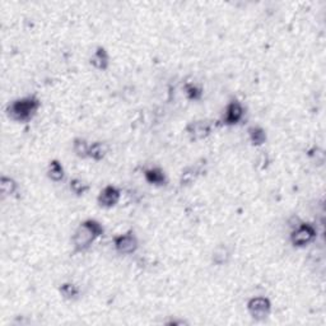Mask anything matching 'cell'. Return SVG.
<instances>
[{
    "label": "cell",
    "mask_w": 326,
    "mask_h": 326,
    "mask_svg": "<svg viewBox=\"0 0 326 326\" xmlns=\"http://www.w3.org/2000/svg\"><path fill=\"white\" fill-rule=\"evenodd\" d=\"M104 230L99 222L96 220H87L78 226L74 232L71 241H73L74 251L83 252L91 247L92 243L103 235Z\"/></svg>",
    "instance_id": "cell-1"
},
{
    "label": "cell",
    "mask_w": 326,
    "mask_h": 326,
    "mask_svg": "<svg viewBox=\"0 0 326 326\" xmlns=\"http://www.w3.org/2000/svg\"><path fill=\"white\" fill-rule=\"evenodd\" d=\"M41 102L36 96H27L11 102L7 107V115L9 119L18 123H27L39 111Z\"/></svg>",
    "instance_id": "cell-2"
},
{
    "label": "cell",
    "mask_w": 326,
    "mask_h": 326,
    "mask_svg": "<svg viewBox=\"0 0 326 326\" xmlns=\"http://www.w3.org/2000/svg\"><path fill=\"white\" fill-rule=\"evenodd\" d=\"M316 228L311 223L300 222L291 232V242L296 247H305L316 238Z\"/></svg>",
    "instance_id": "cell-3"
},
{
    "label": "cell",
    "mask_w": 326,
    "mask_h": 326,
    "mask_svg": "<svg viewBox=\"0 0 326 326\" xmlns=\"http://www.w3.org/2000/svg\"><path fill=\"white\" fill-rule=\"evenodd\" d=\"M114 246L115 250L121 255H130V253L135 252L138 250V238H136L134 231H129V232L119 235L114 237Z\"/></svg>",
    "instance_id": "cell-4"
},
{
    "label": "cell",
    "mask_w": 326,
    "mask_h": 326,
    "mask_svg": "<svg viewBox=\"0 0 326 326\" xmlns=\"http://www.w3.org/2000/svg\"><path fill=\"white\" fill-rule=\"evenodd\" d=\"M247 311L251 317L258 321H263L270 315L271 303L265 297H253L247 302Z\"/></svg>",
    "instance_id": "cell-5"
},
{
    "label": "cell",
    "mask_w": 326,
    "mask_h": 326,
    "mask_svg": "<svg viewBox=\"0 0 326 326\" xmlns=\"http://www.w3.org/2000/svg\"><path fill=\"white\" fill-rule=\"evenodd\" d=\"M243 115H245V110H243L242 103L237 99H233L226 107L222 121L225 125H236V124H238L242 120Z\"/></svg>",
    "instance_id": "cell-6"
},
{
    "label": "cell",
    "mask_w": 326,
    "mask_h": 326,
    "mask_svg": "<svg viewBox=\"0 0 326 326\" xmlns=\"http://www.w3.org/2000/svg\"><path fill=\"white\" fill-rule=\"evenodd\" d=\"M211 125L206 120H196L191 121L188 126H186V133H188L189 138L191 140H201L205 139L206 136L210 134Z\"/></svg>",
    "instance_id": "cell-7"
},
{
    "label": "cell",
    "mask_w": 326,
    "mask_h": 326,
    "mask_svg": "<svg viewBox=\"0 0 326 326\" xmlns=\"http://www.w3.org/2000/svg\"><path fill=\"white\" fill-rule=\"evenodd\" d=\"M121 193L115 186H106L98 195V204L103 208H113L120 200Z\"/></svg>",
    "instance_id": "cell-8"
},
{
    "label": "cell",
    "mask_w": 326,
    "mask_h": 326,
    "mask_svg": "<svg viewBox=\"0 0 326 326\" xmlns=\"http://www.w3.org/2000/svg\"><path fill=\"white\" fill-rule=\"evenodd\" d=\"M89 63L97 70H106L108 68V64H110V55H108V52L104 47L99 46L92 54Z\"/></svg>",
    "instance_id": "cell-9"
},
{
    "label": "cell",
    "mask_w": 326,
    "mask_h": 326,
    "mask_svg": "<svg viewBox=\"0 0 326 326\" xmlns=\"http://www.w3.org/2000/svg\"><path fill=\"white\" fill-rule=\"evenodd\" d=\"M144 177L152 185L163 186L167 184V177H166L165 172L158 167H152L144 171Z\"/></svg>",
    "instance_id": "cell-10"
},
{
    "label": "cell",
    "mask_w": 326,
    "mask_h": 326,
    "mask_svg": "<svg viewBox=\"0 0 326 326\" xmlns=\"http://www.w3.org/2000/svg\"><path fill=\"white\" fill-rule=\"evenodd\" d=\"M64 176H65V172H64V167L60 162L58 159L50 161L49 167H47V177L54 183H59L63 180Z\"/></svg>",
    "instance_id": "cell-11"
},
{
    "label": "cell",
    "mask_w": 326,
    "mask_h": 326,
    "mask_svg": "<svg viewBox=\"0 0 326 326\" xmlns=\"http://www.w3.org/2000/svg\"><path fill=\"white\" fill-rule=\"evenodd\" d=\"M231 258V250L227 245H218L214 248L213 253H211V261L215 265H223L227 264Z\"/></svg>",
    "instance_id": "cell-12"
},
{
    "label": "cell",
    "mask_w": 326,
    "mask_h": 326,
    "mask_svg": "<svg viewBox=\"0 0 326 326\" xmlns=\"http://www.w3.org/2000/svg\"><path fill=\"white\" fill-rule=\"evenodd\" d=\"M107 151H108V147H107L106 143H102V141H96V143H92L89 146V158L94 159V161H101L106 157Z\"/></svg>",
    "instance_id": "cell-13"
},
{
    "label": "cell",
    "mask_w": 326,
    "mask_h": 326,
    "mask_svg": "<svg viewBox=\"0 0 326 326\" xmlns=\"http://www.w3.org/2000/svg\"><path fill=\"white\" fill-rule=\"evenodd\" d=\"M248 138L252 146H263L266 141V133L263 128L260 126H251L247 130Z\"/></svg>",
    "instance_id": "cell-14"
},
{
    "label": "cell",
    "mask_w": 326,
    "mask_h": 326,
    "mask_svg": "<svg viewBox=\"0 0 326 326\" xmlns=\"http://www.w3.org/2000/svg\"><path fill=\"white\" fill-rule=\"evenodd\" d=\"M89 146L86 139L76 138L73 141V151L79 158H88L89 156Z\"/></svg>",
    "instance_id": "cell-15"
},
{
    "label": "cell",
    "mask_w": 326,
    "mask_h": 326,
    "mask_svg": "<svg viewBox=\"0 0 326 326\" xmlns=\"http://www.w3.org/2000/svg\"><path fill=\"white\" fill-rule=\"evenodd\" d=\"M59 291L65 300H74L79 295V288L74 283H64Z\"/></svg>",
    "instance_id": "cell-16"
},
{
    "label": "cell",
    "mask_w": 326,
    "mask_h": 326,
    "mask_svg": "<svg viewBox=\"0 0 326 326\" xmlns=\"http://www.w3.org/2000/svg\"><path fill=\"white\" fill-rule=\"evenodd\" d=\"M200 168L199 167H189L186 168L185 171L183 172V176H181V185H189V184L194 183L196 180L199 175H200Z\"/></svg>",
    "instance_id": "cell-17"
},
{
    "label": "cell",
    "mask_w": 326,
    "mask_h": 326,
    "mask_svg": "<svg viewBox=\"0 0 326 326\" xmlns=\"http://www.w3.org/2000/svg\"><path fill=\"white\" fill-rule=\"evenodd\" d=\"M0 186H2V191H3L4 195H13L17 191V185L16 181L12 177H7V176H3L2 180H0Z\"/></svg>",
    "instance_id": "cell-18"
},
{
    "label": "cell",
    "mask_w": 326,
    "mask_h": 326,
    "mask_svg": "<svg viewBox=\"0 0 326 326\" xmlns=\"http://www.w3.org/2000/svg\"><path fill=\"white\" fill-rule=\"evenodd\" d=\"M185 93L188 96L189 99H193V101H199L203 96V92H201V88H199L196 84L194 83H188L185 86Z\"/></svg>",
    "instance_id": "cell-19"
},
{
    "label": "cell",
    "mask_w": 326,
    "mask_h": 326,
    "mask_svg": "<svg viewBox=\"0 0 326 326\" xmlns=\"http://www.w3.org/2000/svg\"><path fill=\"white\" fill-rule=\"evenodd\" d=\"M70 190L76 195H83L89 190V186L84 181L79 180V178H74V180L70 181Z\"/></svg>",
    "instance_id": "cell-20"
}]
</instances>
